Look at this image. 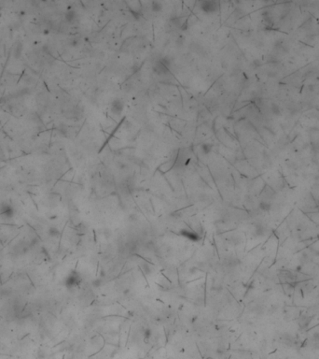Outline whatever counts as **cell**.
Instances as JSON below:
<instances>
[{
	"instance_id": "6da1fadb",
	"label": "cell",
	"mask_w": 319,
	"mask_h": 359,
	"mask_svg": "<svg viewBox=\"0 0 319 359\" xmlns=\"http://www.w3.org/2000/svg\"><path fill=\"white\" fill-rule=\"evenodd\" d=\"M306 275L301 274L299 272H294L290 270H283L279 274V278L281 279L282 282L286 284H298L299 282H301L306 280Z\"/></svg>"
},
{
	"instance_id": "7a4b0ae2",
	"label": "cell",
	"mask_w": 319,
	"mask_h": 359,
	"mask_svg": "<svg viewBox=\"0 0 319 359\" xmlns=\"http://www.w3.org/2000/svg\"><path fill=\"white\" fill-rule=\"evenodd\" d=\"M219 5L216 1H212V0H204L200 3L201 9L205 13H213L216 12L218 9Z\"/></svg>"
},
{
	"instance_id": "3957f363",
	"label": "cell",
	"mask_w": 319,
	"mask_h": 359,
	"mask_svg": "<svg viewBox=\"0 0 319 359\" xmlns=\"http://www.w3.org/2000/svg\"><path fill=\"white\" fill-rule=\"evenodd\" d=\"M80 282H81V278L79 276V274L76 271H73L65 279V286L68 288H73V287L78 285Z\"/></svg>"
},
{
	"instance_id": "277c9868",
	"label": "cell",
	"mask_w": 319,
	"mask_h": 359,
	"mask_svg": "<svg viewBox=\"0 0 319 359\" xmlns=\"http://www.w3.org/2000/svg\"><path fill=\"white\" fill-rule=\"evenodd\" d=\"M124 110V103L121 99L116 98L110 104V111L114 115H121Z\"/></svg>"
},
{
	"instance_id": "5b68a950",
	"label": "cell",
	"mask_w": 319,
	"mask_h": 359,
	"mask_svg": "<svg viewBox=\"0 0 319 359\" xmlns=\"http://www.w3.org/2000/svg\"><path fill=\"white\" fill-rule=\"evenodd\" d=\"M0 214L5 216L6 218H12L14 215V209L8 203H1L0 204Z\"/></svg>"
},
{
	"instance_id": "8992f818",
	"label": "cell",
	"mask_w": 319,
	"mask_h": 359,
	"mask_svg": "<svg viewBox=\"0 0 319 359\" xmlns=\"http://www.w3.org/2000/svg\"><path fill=\"white\" fill-rule=\"evenodd\" d=\"M312 319H313L312 316H309V315H301V316L299 318V321H298L300 327H301V328H306L307 326H309V324L311 323Z\"/></svg>"
},
{
	"instance_id": "52a82bcc",
	"label": "cell",
	"mask_w": 319,
	"mask_h": 359,
	"mask_svg": "<svg viewBox=\"0 0 319 359\" xmlns=\"http://www.w3.org/2000/svg\"><path fill=\"white\" fill-rule=\"evenodd\" d=\"M153 71H154V73H156L157 75H162V74H165L168 71V67H166L159 61L156 64V66L153 67Z\"/></svg>"
},
{
	"instance_id": "ba28073f",
	"label": "cell",
	"mask_w": 319,
	"mask_h": 359,
	"mask_svg": "<svg viewBox=\"0 0 319 359\" xmlns=\"http://www.w3.org/2000/svg\"><path fill=\"white\" fill-rule=\"evenodd\" d=\"M181 234L184 235L185 237H187L188 238L191 239V241H199V237L196 233H194L193 231H190V230H187V229H183L181 230Z\"/></svg>"
},
{
	"instance_id": "9c48e42d",
	"label": "cell",
	"mask_w": 319,
	"mask_h": 359,
	"mask_svg": "<svg viewBox=\"0 0 319 359\" xmlns=\"http://www.w3.org/2000/svg\"><path fill=\"white\" fill-rule=\"evenodd\" d=\"M259 209L262 210V212H269V210L272 209V202L267 201V200L260 201L259 204Z\"/></svg>"
},
{
	"instance_id": "30bf717a",
	"label": "cell",
	"mask_w": 319,
	"mask_h": 359,
	"mask_svg": "<svg viewBox=\"0 0 319 359\" xmlns=\"http://www.w3.org/2000/svg\"><path fill=\"white\" fill-rule=\"evenodd\" d=\"M282 339H283V342L288 346H292L294 344V338L289 334H284L282 336Z\"/></svg>"
},
{
	"instance_id": "8fae6325",
	"label": "cell",
	"mask_w": 319,
	"mask_h": 359,
	"mask_svg": "<svg viewBox=\"0 0 319 359\" xmlns=\"http://www.w3.org/2000/svg\"><path fill=\"white\" fill-rule=\"evenodd\" d=\"M76 18H77V13L75 12V11L70 9H68V11L65 13V20L68 22H74L76 20Z\"/></svg>"
},
{
	"instance_id": "7c38bea8",
	"label": "cell",
	"mask_w": 319,
	"mask_h": 359,
	"mask_svg": "<svg viewBox=\"0 0 319 359\" xmlns=\"http://www.w3.org/2000/svg\"><path fill=\"white\" fill-rule=\"evenodd\" d=\"M213 145L211 143H203L201 145V151L203 155H208L212 152Z\"/></svg>"
},
{
	"instance_id": "4fadbf2b",
	"label": "cell",
	"mask_w": 319,
	"mask_h": 359,
	"mask_svg": "<svg viewBox=\"0 0 319 359\" xmlns=\"http://www.w3.org/2000/svg\"><path fill=\"white\" fill-rule=\"evenodd\" d=\"M162 9V4L159 1H153L151 3V10L153 12H159Z\"/></svg>"
},
{
	"instance_id": "5bb4252c",
	"label": "cell",
	"mask_w": 319,
	"mask_h": 359,
	"mask_svg": "<svg viewBox=\"0 0 319 359\" xmlns=\"http://www.w3.org/2000/svg\"><path fill=\"white\" fill-rule=\"evenodd\" d=\"M49 235L52 237V238H56V237H59L60 236V231L55 228V227H52V228L49 229Z\"/></svg>"
},
{
	"instance_id": "9a60e30c",
	"label": "cell",
	"mask_w": 319,
	"mask_h": 359,
	"mask_svg": "<svg viewBox=\"0 0 319 359\" xmlns=\"http://www.w3.org/2000/svg\"><path fill=\"white\" fill-rule=\"evenodd\" d=\"M22 45L20 43V44H18V45H16L15 46V50H14V55H15V57L16 58H18V57H20V54H21V53H22Z\"/></svg>"
},
{
	"instance_id": "2e32d148",
	"label": "cell",
	"mask_w": 319,
	"mask_h": 359,
	"mask_svg": "<svg viewBox=\"0 0 319 359\" xmlns=\"http://www.w3.org/2000/svg\"><path fill=\"white\" fill-rule=\"evenodd\" d=\"M78 43V39H76V38L72 39V41H71V45H72V46H77Z\"/></svg>"
}]
</instances>
